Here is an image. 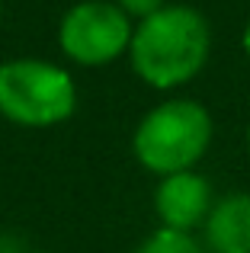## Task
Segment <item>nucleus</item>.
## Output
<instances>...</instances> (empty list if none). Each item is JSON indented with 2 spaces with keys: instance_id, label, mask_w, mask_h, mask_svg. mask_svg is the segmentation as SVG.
I'll list each match as a JSON object with an SVG mask.
<instances>
[{
  "instance_id": "obj_1",
  "label": "nucleus",
  "mask_w": 250,
  "mask_h": 253,
  "mask_svg": "<svg viewBox=\"0 0 250 253\" xmlns=\"http://www.w3.org/2000/svg\"><path fill=\"white\" fill-rule=\"evenodd\" d=\"M212 32L196 6L164 3L131 32L128 58L135 74L154 90L189 84L208 61Z\"/></svg>"
},
{
  "instance_id": "obj_2",
  "label": "nucleus",
  "mask_w": 250,
  "mask_h": 253,
  "mask_svg": "<svg viewBox=\"0 0 250 253\" xmlns=\"http://www.w3.org/2000/svg\"><path fill=\"white\" fill-rule=\"evenodd\" d=\"M212 141V116L196 99H167L138 122L131 148L144 170L157 176L193 170Z\"/></svg>"
},
{
  "instance_id": "obj_3",
  "label": "nucleus",
  "mask_w": 250,
  "mask_h": 253,
  "mask_svg": "<svg viewBox=\"0 0 250 253\" xmlns=\"http://www.w3.org/2000/svg\"><path fill=\"white\" fill-rule=\"evenodd\" d=\"M77 109V86L64 68L42 58L0 64V116L26 128L61 125Z\"/></svg>"
},
{
  "instance_id": "obj_4",
  "label": "nucleus",
  "mask_w": 250,
  "mask_h": 253,
  "mask_svg": "<svg viewBox=\"0 0 250 253\" xmlns=\"http://www.w3.org/2000/svg\"><path fill=\"white\" fill-rule=\"evenodd\" d=\"M131 32V16H125L113 0H81L61 16L58 45L74 64L103 68L128 51Z\"/></svg>"
},
{
  "instance_id": "obj_5",
  "label": "nucleus",
  "mask_w": 250,
  "mask_h": 253,
  "mask_svg": "<svg viewBox=\"0 0 250 253\" xmlns=\"http://www.w3.org/2000/svg\"><path fill=\"white\" fill-rule=\"evenodd\" d=\"M154 209L164 228L173 231H193L196 224H202L212 211V189L208 179L199 176L196 170L170 173L161 176L154 189Z\"/></svg>"
},
{
  "instance_id": "obj_6",
  "label": "nucleus",
  "mask_w": 250,
  "mask_h": 253,
  "mask_svg": "<svg viewBox=\"0 0 250 253\" xmlns=\"http://www.w3.org/2000/svg\"><path fill=\"white\" fill-rule=\"evenodd\" d=\"M206 241L215 253H250V192H234L212 205Z\"/></svg>"
},
{
  "instance_id": "obj_7",
  "label": "nucleus",
  "mask_w": 250,
  "mask_h": 253,
  "mask_svg": "<svg viewBox=\"0 0 250 253\" xmlns=\"http://www.w3.org/2000/svg\"><path fill=\"white\" fill-rule=\"evenodd\" d=\"M135 253H202V244L196 241L189 231L161 228V231H154V234L144 237Z\"/></svg>"
},
{
  "instance_id": "obj_8",
  "label": "nucleus",
  "mask_w": 250,
  "mask_h": 253,
  "mask_svg": "<svg viewBox=\"0 0 250 253\" xmlns=\"http://www.w3.org/2000/svg\"><path fill=\"white\" fill-rule=\"evenodd\" d=\"M116 6L125 13V16H138V19H144V16H151V13H157L164 6V0H113Z\"/></svg>"
},
{
  "instance_id": "obj_9",
  "label": "nucleus",
  "mask_w": 250,
  "mask_h": 253,
  "mask_svg": "<svg viewBox=\"0 0 250 253\" xmlns=\"http://www.w3.org/2000/svg\"><path fill=\"white\" fill-rule=\"evenodd\" d=\"M241 45H244V55H247V61H250V19H247V26H244V36H241Z\"/></svg>"
},
{
  "instance_id": "obj_10",
  "label": "nucleus",
  "mask_w": 250,
  "mask_h": 253,
  "mask_svg": "<svg viewBox=\"0 0 250 253\" xmlns=\"http://www.w3.org/2000/svg\"><path fill=\"white\" fill-rule=\"evenodd\" d=\"M247 148H250V125H247Z\"/></svg>"
},
{
  "instance_id": "obj_11",
  "label": "nucleus",
  "mask_w": 250,
  "mask_h": 253,
  "mask_svg": "<svg viewBox=\"0 0 250 253\" xmlns=\"http://www.w3.org/2000/svg\"><path fill=\"white\" fill-rule=\"evenodd\" d=\"M0 23H3V3H0Z\"/></svg>"
}]
</instances>
